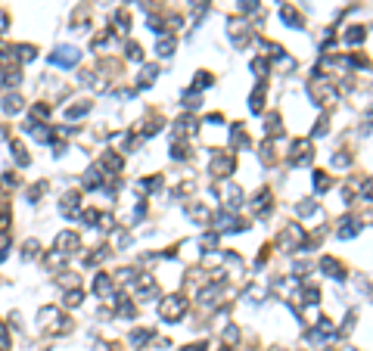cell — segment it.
Masks as SVG:
<instances>
[{
    "mask_svg": "<svg viewBox=\"0 0 373 351\" xmlns=\"http://www.w3.org/2000/svg\"><path fill=\"white\" fill-rule=\"evenodd\" d=\"M4 109H7V112H19V109H22V100H19L16 93H10V97H7V106H4Z\"/></svg>",
    "mask_w": 373,
    "mask_h": 351,
    "instance_id": "5bb4252c",
    "label": "cell"
},
{
    "mask_svg": "<svg viewBox=\"0 0 373 351\" xmlns=\"http://www.w3.org/2000/svg\"><path fill=\"white\" fill-rule=\"evenodd\" d=\"M4 31H7V13L0 10V34H4Z\"/></svg>",
    "mask_w": 373,
    "mask_h": 351,
    "instance_id": "ffe728a7",
    "label": "cell"
},
{
    "mask_svg": "<svg viewBox=\"0 0 373 351\" xmlns=\"http://www.w3.org/2000/svg\"><path fill=\"white\" fill-rule=\"evenodd\" d=\"M215 193L224 199V205H227V208H240V205H243V193H240V186H237V183H230L227 177H224V180H218Z\"/></svg>",
    "mask_w": 373,
    "mask_h": 351,
    "instance_id": "3957f363",
    "label": "cell"
},
{
    "mask_svg": "<svg viewBox=\"0 0 373 351\" xmlns=\"http://www.w3.org/2000/svg\"><path fill=\"white\" fill-rule=\"evenodd\" d=\"M320 267H323V274H330V277H339V274H342V264L336 261V258H323Z\"/></svg>",
    "mask_w": 373,
    "mask_h": 351,
    "instance_id": "9c48e42d",
    "label": "cell"
},
{
    "mask_svg": "<svg viewBox=\"0 0 373 351\" xmlns=\"http://www.w3.org/2000/svg\"><path fill=\"white\" fill-rule=\"evenodd\" d=\"M81 298H84V292H81V289H72V292L65 295V305H68V308H78V305H81Z\"/></svg>",
    "mask_w": 373,
    "mask_h": 351,
    "instance_id": "30bf717a",
    "label": "cell"
},
{
    "mask_svg": "<svg viewBox=\"0 0 373 351\" xmlns=\"http://www.w3.org/2000/svg\"><path fill=\"white\" fill-rule=\"evenodd\" d=\"M174 53V37H165V41H159V56H171Z\"/></svg>",
    "mask_w": 373,
    "mask_h": 351,
    "instance_id": "8fae6325",
    "label": "cell"
},
{
    "mask_svg": "<svg viewBox=\"0 0 373 351\" xmlns=\"http://www.w3.org/2000/svg\"><path fill=\"white\" fill-rule=\"evenodd\" d=\"M252 208H255V215H268L271 212V190H258L252 199Z\"/></svg>",
    "mask_w": 373,
    "mask_h": 351,
    "instance_id": "ba28073f",
    "label": "cell"
},
{
    "mask_svg": "<svg viewBox=\"0 0 373 351\" xmlns=\"http://www.w3.org/2000/svg\"><path fill=\"white\" fill-rule=\"evenodd\" d=\"M78 59H81V56H78V50H75V47H62V50L53 53V62H56V65H65V68H72Z\"/></svg>",
    "mask_w": 373,
    "mask_h": 351,
    "instance_id": "52a82bcc",
    "label": "cell"
},
{
    "mask_svg": "<svg viewBox=\"0 0 373 351\" xmlns=\"http://www.w3.org/2000/svg\"><path fill=\"white\" fill-rule=\"evenodd\" d=\"M361 230V221L358 218H352V215H345L339 224H336V233H339L342 240H348V237H355V233Z\"/></svg>",
    "mask_w": 373,
    "mask_h": 351,
    "instance_id": "8992f818",
    "label": "cell"
},
{
    "mask_svg": "<svg viewBox=\"0 0 373 351\" xmlns=\"http://www.w3.org/2000/svg\"><path fill=\"white\" fill-rule=\"evenodd\" d=\"M78 246H81V240H78V233H59L56 237V249H59V255H72V252H78Z\"/></svg>",
    "mask_w": 373,
    "mask_h": 351,
    "instance_id": "277c9868",
    "label": "cell"
},
{
    "mask_svg": "<svg viewBox=\"0 0 373 351\" xmlns=\"http://www.w3.org/2000/svg\"><path fill=\"white\" fill-rule=\"evenodd\" d=\"M112 292H115V283H112V277H109V274H97V280H94V295H100V298H112Z\"/></svg>",
    "mask_w": 373,
    "mask_h": 351,
    "instance_id": "5b68a950",
    "label": "cell"
},
{
    "mask_svg": "<svg viewBox=\"0 0 373 351\" xmlns=\"http://www.w3.org/2000/svg\"><path fill=\"white\" fill-rule=\"evenodd\" d=\"M314 186H317V193H323V190H330V177H327L323 171H317V174H314Z\"/></svg>",
    "mask_w": 373,
    "mask_h": 351,
    "instance_id": "4fadbf2b",
    "label": "cell"
},
{
    "mask_svg": "<svg viewBox=\"0 0 373 351\" xmlns=\"http://www.w3.org/2000/svg\"><path fill=\"white\" fill-rule=\"evenodd\" d=\"M261 106H265V90H255L252 93V112H261Z\"/></svg>",
    "mask_w": 373,
    "mask_h": 351,
    "instance_id": "9a60e30c",
    "label": "cell"
},
{
    "mask_svg": "<svg viewBox=\"0 0 373 351\" xmlns=\"http://www.w3.org/2000/svg\"><path fill=\"white\" fill-rule=\"evenodd\" d=\"M208 81H212L208 72H199V75H196V87H208Z\"/></svg>",
    "mask_w": 373,
    "mask_h": 351,
    "instance_id": "e0dca14e",
    "label": "cell"
},
{
    "mask_svg": "<svg viewBox=\"0 0 373 351\" xmlns=\"http://www.w3.org/2000/svg\"><path fill=\"white\" fill-rule=\"evenodd\" d=\"M252 72H255V75H265V72H268V59H255V62H252Z\"/></svg>",
    "mask_w": 373,
    "mask_h": 351,
    "instance_id": "2e32d148",
    "label": "cell"
},
{
    "mask_svg": "<svg viewBox=\"0 0 373 351\" xmlns=\"http://www.w3.org/2000/svg\"><path fill=\"white\" fill-rule=\"evenodd\" d=\"M345 41H348V44H361V41H364V28H358V25H355V28L345 34Z\"/></svg>",
    "mask_w": 373,
    "mask_h": 351,
    "instance_id": "7c38bea8",
    "label": "cell"
},
{
    "mask_svg": "<svg viewBox=\"0 0 373 351\" xmlns=\"http://www.w3.org/2000/svg\"><path fill=\"white\" fill-rule=\"evenodd\" d=\"M311 159H314L311 140H295L292 143V152H289V165L292 168H302V165H311Z\"/></svg>",
    "mask_w": 373,
    "mask_h": 351,
    "instance_id": "7a4b0ae2",
    "label": "cell"
},
{
    "mask_svg": "<svg viewBox=\"0 0 373 351\" xmlns=\"http://www.w3.org/2000/svg\"><path fill=\"white\" fill-rule=\"evenodd\" d=\"M255 7H258L255 0H240V10H246V13H249V10H255Z\"/></svg>",
    "mask_w": 373,
    "mask_h": 351,
    "instance_id": "d6986e66",
    "label": "cell"
},
{
    "mask_svg": "<svg viewBox=\"0 0 373 351\" xmlns=\"http://www.w3.org/2000/svg\"><path fill=\"white\" fill-rule=\"evenodd\" d=\"M159 314H162V320H168V323H177V320L186 314V298H180V295H171V298H165V301L159 305Z\"/></svg>",
    "mask_w": 373,
    "mask_h": 351,
    "instance_id": "6da1fadb",
    "label": "cell"
},
{
    "mask_svg": "<svg viewBox=\"0 0 373 351\" xmlns=\"http://www.w3.org/2000/svg\"><path fill=\"white\" fill-rule=\"evenodd\" d=\"M361 196H364V199H373V180H367V183L361 186Z\"/></svg>",
    "mask_w": 373,
    "mask_h": 351,
    "instance_id": "ac0fdd59",
    "label": "cell"
}]
</instances>
